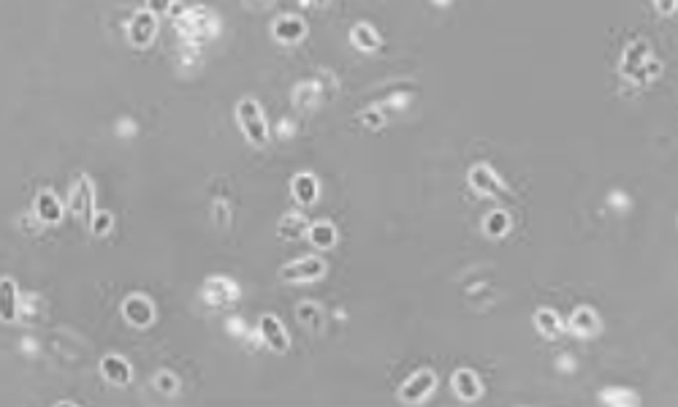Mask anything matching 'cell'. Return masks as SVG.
Segmentation results:
<instances>
[{"mask_svg": "<svg viewBox=\"0 0 678 407\" xmlns=\"http://www.w3.org/2000/svg\"><path fill=\"white\" fill-rule=\"evenodd\" d=\"M236 117H239V125H242L247 141L255 144V147H264L266 139H269V130H266V119H264L261 106L253 98H242L239 106H236Z\"/></svg>", "mask_w": 678, "mask_h": 407, "instance_id": "obj_1", "label": "cell"}, {"mask_svg": "<svg viewBox=\"0 0 678 407\" xmlns=\"http://www.w3.org/2000/svg\"><path fill=\"white\" fill-rule=\"evenodd\" d=\"M323 275H326V264L318 255L299 258V261H293V264L280 269V277L285 283H312V280H320Z\"/></svg>", "mask_w": 678, "mask_h": 407, "instance_id": "obj_2", "label": "cell"}, {"mask_svg": "<svg viewBox=\"0 0 678 407\" xmlns=\"http://www.w3.org/2000/svg\"><path fill=\"white\" fill-rule=\"evenodd\" d=\"M201 296H204V301H207L209 307L228 310V307H233L236 299H239V286H236L233 280H228V277H209V280L204 283Z\"/></svg>", "mask_w": 678, "mask_h": 407, "instance_id": "obj_3", "label": "cell"}, {"mask_svg": "<svg viewBox=\"0 0 678 407\" xmlns=\"http://www.w3.org/2000/svg\"><path fill=\"white\" fill-rule=\"evenodd\" d=\"M469 187L475 193H480L483 198H505L508 196V187L502 185V179L494 174V169L486 166V163L469 169Z\"/></svg>", "mask_w": 678, "mask_h": 407, "instance_id": "obj_4", "label": "cell"}, {"mask_svg": "<svg viewBox=\"0 0 678 407\" xmlns=\"http://www.w3.org/2000/svg\"><path fill=\"white\" fill-rule=\"evenodd\" d=\"M218 16L209 8H190L187 14L179 16V30L187 33L190 38H204L218 30Z\"/></svg>", "mask_w": 678, "mask_h": 407, "instance_id": "obj_5", "label": "cell"}, {"mask_svg": "<svg viewBox=\"0 0 678 407\" xmlns=\"http://www.w3.org/2000/svg\"><path fill=\"white\" fill-rule=\"evenodd\" d=\"M622 71L627 73V76H648L651 71H654V73L659 71V68H657V62L648 58V47H646V41H635V44H629V47H627Z\"/></svg>", "mask_w": 678, "mask_h": 407, "instance_id": "obj_6", "label": "cell"}, {"mask_svg": "<svg viewBox=\"0 0 678 407\" xmlns=\"http://www.w3.org/2000/svg\"><path fill=\"white\" fill-rule=\"evenodd\" d=\"M155 33H158V19H155V14H152L150 8L136 11L133 19H130V27H128L130 44H133V47H150L152 38H155Z\"/></svg>", "mask_w": 678, "mask_h": 407, "instance_id": "obj_7", "label": "cell"}, {"mask_svg": "<svg viewBox=\"0 0 678 407\" xmlns=\"http://www.w3.org/2000/svg\"><path fill=\"white\" fill-rule=\"evenodd\" d=\"M122 315L125 321H130L136 329H147L152 321H155V307L147 296L136 293V296H128L125 304H122Z\"/></svg>", "mask_w": 678, "mask_h": 407, "instance_id": "obj_8", "label": "cell"}, {"mask_svg": "<svg viewBox=\"0 0 678 407\" xmlns=\"http://www.w3.org/2000/svg\"><path fill=\"white\" fill-rule=\"evenodd\" d=\"M434 386H437V375L432 372V369H421V372H415L404 386H401V399L404 402H423L432 391H434Z\"/></svg>", "mask_w": 678, "mask_h": 407, "instance_id": "obj_9", "label": "cell"}, {"mask_svg": "<svg viewBox=\"0 0 678 407\" xmlns=\"http://www.w3.org/2000/svg\"><path fill=\"white\" fill-rule=\"evenodd\" d=\"M68 209H71L76 218H82L84 223H90V218H93V185H90L87 176H82V179L73 185L71 198H68Z\"/></svg>", "mask_w": 678, "mask_h": 407, "instance_id": "obj_10", "label": "cell"}, {"mask_svg": "<svg viewBox=\"0 0 678 407\" xmlns=\"http://www.w3.org/2000/svg\"><path fill=\"white\" fill-rule=\"evenodd\" d=\"M272 36L277 41H283V44H296V41H301L307 36V25L299 16H280L272 25Z\"/></svg>", "mask_w": 678, "mask_h": 407, "instance_id": "obj_11", "label": "cell"}, {"mask_svg": "<svg viewBox=\"0 0 678 407\" xmlns=\"http://www.w3.org/2000/svg\"><path fill=\"white\" fill-rule=\"evenodd\" d=\"M19 318V293L11 277L0 280V321L3 323H14Z\"/></svg>", "mask_w": 678, "mask_h": 407, "instance_id": "obj_12", "label": "cell"}, {"mask_svg": "<svg viewBox=\"0 0 678 407\" xmlns=\"http://www.w3.org/2000/svg\"><path fill=\"white\" fill-rule=\"evenodd\" d=\"M261 334H264V340H266V345L272 350H277V353H285L288 350V334H285V329H283V323L274 318V315H264L261 318Z\"/></svg>", "mask_w": 678, "mask_h": 407, "instance_id": "obj_13", "label": "cell"}, {"mask_svg": "<svg viewBox=\"0 0 678 407\" xmlns=\"http://www.w3.org/2000/svg\"><path fill=\"white\" fill-rule=\"evenodd\" d=\"M101 372H104V377L109 383H117V386H128L130 377H133V369L122 356H106L101 361Z\"/></svg>", "mask_w": 678, "mask_h": 407, "instance_id": "obj_14", "label": "cell"}, {"mask_svg": "<svg viewBox=\"0 0 678 407\" xmlns=\"http://www.w3.org/2000/svg\"><path fill=\"white\" fill-rule=\"evenodd\" d=\"M570 329H572L578 337H594V334L600 332V318H597V312H594V310L581 307V310H575V312H572V318H570Z\"/></svg>", "mask_w": 678, "mask_h": 407, "instance_id": "obj_15", "label": "cell"}, {"mask_svg": "<svg viewBox=\"0 0 678 407\" xmlns=\"http://www.w3.org/2000/svg\"><path fill=\"white\" fill-rule=\"evenodd\" d=\"M453 388H456V394H458L461 399H467V402L478 399L480 391H483V386H480V380H478V375H475L472 369H458V372L453 375Z\"/></svg>", "mask_w": 678, "mask_h": 407, "instance_id": "obj_16", "label": "cell"}, {"mask_svg": "<svg viewBox=\"0 0 678 407\" xmlns=\"http://www.w3.org/2000/svg\"><path fill=\"white\" fill-rule=\"evenodd\" d=\"M36 218L41 223H57L62 218V207H60L55 193H49V190L38 193V198H36Z\"/></svg>", "mask_w": 678, "mask_h": 407, "instance_id": "obj_17", "label": "cell"}, {"mask_svg": "<svg viewBox=\"0 0 678 407\" xmlns=\"http://www.w3.org/2000/svg\"><path fill=\"white\" fill-rule=\"evenodd\" d=\"M290 190H293L296 201L307 207V204H312V201L318 198V179L312 174H299L293 182H290Z\"/></svg>", "mask_w": 678, "mask_h": 407, "instance_id": "obj_18", "label": "cell"}, {"mask_svg": "<svg viewBox=\"0 0 678 407\" xmlns=\"http://www.w3.org/2000/svg\"><path fill=\"white\" fill-rule=\"evenodd\" d=\"M307 239L315 244V247H334V242H337V229L331 226V223H326V220H318V223H312V226H307Z\"/></svg>", "mask_w": 678, "mask_h": 407, "instance_id": "obj_19", "label": "cell"}, {"mask_svg": "<svg viewBox=\"0 0 678 407\" xmlns=\"http://www.w3.org/2000/svg\"><path fill=\"white\" fill-rule=\"evenodd\" d=\"M535 323H537V332L543 337H548V340L562 334V321H559V315L554 310H537L535 312Z\"/></svg>", "mask_w": 678, "mask_h": 407, "instance_id": "obj_20", "label": "cell"}, {"mask_svg": "<svg viewBox=\"0 0 678 407\" xmlns=\"http://www.w3.org/2000/svg\"><path fill=\"white\" fill-rule=\"evenodd\" d=\"M350 38H353V44H355L358 49H364V52H372V49L380 47V38H377V33H375L369 25H355L353 33H350Z\"/></svg>", "mask_w": 678, "mask_h": 407, "instance_id": "obj_21", "label": "cell"}, {"mask_svg": "<svg viewBox=\"0 0 678 407\" xmlns=\"http://www.w3.org/2000/svg\"><path fill=\"white\" fill-rule=\"evenodd\" d=\"M307 218H301V215H296V212H290V215H285L283 223H280V236L283 239H296V236H301V233L307 231Z\"/></svg>", "mask_w": 678, "mask_h": 407, "instance_id": "obj_22", "label": "cell"}, {"mask_svg": "<svg viewBox=\"0 0 678 407\" xmlns=\"http://www.w3.org/2000/svg\"><path fill=\"white\" fill-rule=\"evenodd\" d=\"M483 231L489 233L491 239H500V236H505V233L510 231L508 212H491V215L486 218V223H483Z\"/></svg>", "mask_w": 678, "mask_h": 407, "instance_id": "obj_23", "label": "cell"}, {"mask_svg": "<svg viewBox=\"0 0 678 407\" xmlns=\"http://www.w3.org/2000/svg\"><path fill=\"white\" fill-rule=\"evenodd\" d=\"M152 383H155V388H158L161 394H174V391H176V386H179V383H176V377H174L171 372H166V369H163V372H158Z\"/></svg>", "mask_w": 678, "mask_h": 407, "instance_id": "obj_24", "label": "cell"}, {"mask_svg": "<svg viewBox=\"0 0 678 407\" xmlns=\"http://www.w3.org/2000/svg\"><path fill=\"white\" fill-rule=\"evenodd\" d=\"M109 229H112V215L109 212H98V215L90 218V231L95 233V236H104Z\"/></svg>", "mask_w": 678, "mask_h": 407, "instance_id": "obj_25", "label": "cell"}, {"mask_svg": "<svg viewBox=\"0 0 678 407\" xmlns=\"http://www.w3.org/2000/svg\"><path fill=\"white\" fill-rule=\"evenodd\" d=\"M315 95H318V90H315V84H301V87L296 90V101H299V104L304 101V106H309Z\"/></svg>", "mask_w": 678, "mask_h": 407, "instance_id": "obj_26", "label": "cell"}, {"mask_svg": "<svg viewBox=\"0 0 678 407\" xmlns=\"http://www.w3.org/2000/svg\"><path fill=\"white\" fill-rule=\"evenodd\" d=\"M605 402L608 405H629V402H635V397H624V394H605Z\"/></svg>", "mask_w": 678, "mask_h": 407, "instance_id": "obj_27", "label": "cell"}, {"mask_svg": "<svg viewBox=\"0 0 678 407\" xmlns=\"http://www.w3.org/2000/svg\"><path fill=\"white\" fill-rule=\"evenodd\" d=\"M150 11H152V14L171 11V0H150Z\"/></svg>", "mask_w": 678, "mask_h": 407, "instance_id": "obj_28", "label": "cell"}, {"mask_svg": "<svg viewBox=\"0 0 678 407\" xmlns=\"http://www.w3.org/2000/svg\"><path fill=\"white\" fill-rule=\"evenodd\" d=\"M657 8H659L662 14H670V11L676 8V0H657Z\"/></svg>", "mask_w": 678, "mask_h": 407, "instance_id": "obj_29", "label": "cell"}, {"mask_svg": "<svg viewBox=\"0 0 678 407\" xmlns=\"http://www.w3.org/2000/svg\"><path fill=\"white\" fill-rule=\"evenodd\" d=\"M250 5H255V8H266V5H272L274 0H247Z\"/></svg>", "mask_w": 678, "mask_h": 407, "instance_id": "obj_30", "label": "cell"}, {"mask_svg": "<svg viewBox=\"0 0 678 407\" xmlns=\"http://www.w3.org/2000/svg\"><path fill=\"white\" fill-rule=\"evenodd\" d=\"M437 3H448V0H437Z\"/></svg>", "mask_w": 678, "mask_h": 407, "instance_id": "obj_31", "label": "cell"}]
</instances>
